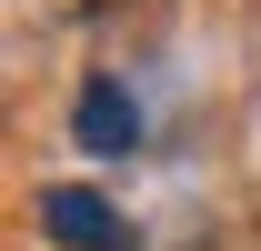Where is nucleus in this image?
<instances>
[{
  "label": "nucleus",
  "mask_w": 261,
  "mask_h": 251,
  "mask_svg": "<svg viewBox=\"0 0 261 251\" xmlns=\"http://www.w3.org/2000/svg\"><path fill=\"white\" fill-rule=\"evenodd\" d=\"M40 241H61V251H121V211H111L91 181H50L40 191Z\"/></svg>",
  "instance_id": "nucleus-2"
},
{
  "label": "nucleus",
  "mask_w": 261,
  "mask_h": 251,
  "mask_svg": "<svg viewBox=\"0 0 261 251\" xmlns=\"http://www.w3.org/2000/svg\"><path fill=\"white\" fill-rule=\"evenodd\" d=\"M70 141L91 161H130L141 151V101H130V81H81V101H70Z\"/></svg>",
  "instance_id": "nucleus-1"
}]
</instances>
